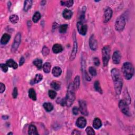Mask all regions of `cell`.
Wrapping results in <instances>:
<instances>
[{
	"label": "cell",
	"instance_id": "obj_1",
	"mask_svg": "<svg viewBox=\"0 0 135 135\" xmlns=\"http://www.w3.org/2000/svg\"><path fill=\"white\" fill-rule=\"evenodd\" d=\"M111 74L114 83L115 89L116 93L119 95L121 93L122 87V79L121 75L118 69H113L111 71Z\"/></svg>",
	"mask_w": 135,
	"mask_h": 135
},
{
	"label": "cell",
	"instance_id": "obj_2",
	"mask_svg": "<svg viewBox=\"0 0 135 135\" xmlns=\"http://www.w3.org/2000/svg\"><path fill=\"white\" fill-rule=\"evenodd\" d=\"M122 71L125 79L130 80L132 78L134 74V68L133 65L130 62L124 63L122 66Z\"/></svg>",
	"mask_w": 135,
	"mask_h": 135
},
{
	"label": "cell",
	"instance_id": "obj_3",
	"mask_svg": "<svg viewBox=\"0 0 135 135\" xmlns=\"http://www.w3.org/2000/svg\"><path fill=\"white\" fill-rule=\"evenodd\" d=\"M75 88L73 83L70 84L68 87L67 90V93L65 99H66V105L68 107H70L71 105L74 103L75 96Z\"/></svg>",
	"mask_w": 135,
	"mask_h": 135
},
{
	"label": "cell",
	"instance_id": "obj_4",
	"mask_svg": "<svg viewBox=\"0 0 135 135\" xmlns=\"http://www.w3.org/2000/svg\"><path fill=\"white\" fill-rule=\"evenodd\" d=\"M104 66H107L110 58V48L109 46H105L102 51Z\"/></svg>",
	"mask_w": 135,
	"mask_h": 135
},
{
	"label": "cell",
	"instance_id": "obj_5",
	"mask_svg": "<svg viewBox=\"0 0 135 135\" xmlns=\"http://www.w3.org/2000/svg\"><path fill=\"white\" fill-rule=\"evenodd\" d=\"M126 25L125 18L123 16H120L117 18L115 23V29L117 31H121L125 28Z\"/></svg>",
	"mask_w": 135,
	"mask_h": 135
},
{
	"label": "cell",
	"instance_id": "obj_6",
	"mask_svg": "<svg viewBox=\"0 0 135 135\" xmlns=\"http://www.w3.org/2000/svg\"><path fill=\"white\" fill-rule=\"evenodd\" d=\"M126 100H120L119 103V108L121 111L126 116H130V113L129 111V106Z\"/></svg>",
	"mask_w": 135,
	"mask_h": 135
},
{
	"label": "cell",
	"instance_id": "obj_7",
	"mask_svg": "<svg viewBox=\"0 0 135 135\" xmlns=\"http://www.w3.org/2000/svg\"><path fill=\"white\" fill-rule=\"evenodd\" d=\"M21 42V35L20 33H17L16 35L15 39H14V43H13L12 46V51H15L17 49L18 47H19V45H20Z\"/></svg>",
	"mask_w": 135,
	"mask_h": 135
},
{
	"label": "cell",
	"instance_id": "obj_8",
	"mask_svg": "<svg viewBox=\"0 0 135 135\" xmlns=\"http://www.w3.org/2000/svg\"><path fill=\"white\" fill-rule=\"evenodd\" d=\"M79 110L81 114L85 116H87L88 114V112L87 110V106L85 101L84 100H79Z\"/></svg>",
	"mask_w": 135,
	"mask_h": 135
},
{
	"label": "cell",
	"instance_id": "obj_9",
	"mask_svg": "<svg viewBox=\"0 0 135 135\" xmlns=\"http://www.w3.org/2000/svg\"><path fill=\"white\" fill-rule=\"evenodd\" d=\"M78 31L80 34L82 35H85L87 32V25L84 24L82 22H78L77 23Z\"/></svg>",
	"mask_w": 135,
	"mask_h": 135
},
{
	"label": "cell",
	"instance_id": "obj_10",
	"mask_svg": "<svg viewBox=\"0 0 135 135\" xmlns=\"http://www.w3.org/2000/svg\"><path fill=\"white\" fill-rule=\"evenodd\" d=\"M112 10L110 8L107 7V8L105 9L104 15L105 22H108L111 19L112 15Z\"/></svg>",
	"mask_w": 135,
	"mask_h": 135
},
{
	"label": "cell",
	"instance_id": "obj_11",
	"mask_svg": "<svg viewBox=\"0 0 135 135\" xmlns=\"http://www.w3.org/2000/svg\"><path fill=\"white\" fill-rule=\"evenodd\" d=\"M89 43V46L91 49L94 51L97 50V47H98V43H97V40L96 39L95 37H94V35H92L90 36Z\"/></svg>",
	"mask_w": 135,
	"mask_h": 135
},
{
	"label": "cell",
	"instance_id": "obj_12",
	"mask_svg": "<svg viewBox=\"0 0 135 135\" xmlns=\"http://www.w3.org/2000/svg\"><path fill=\"white\" fill-rule=\"evenodd\" d=\"M121 55L119 51H116L113 54L112 61L115 64H119L121 60Z\"/></svg>",
	"mask_w": 135,
	"mask_h": 135
},
{
	"label": "cell",
	"instance_id": "obj_13",
	"mask_svg": "<svg viewBox=\"0 0 135 135\" xmlns=\"http://www.w3.org/2000/svg\"><path fill=\"white\" fill-rule=\"evenodd\" d=\"M87 125V121L85 118L79 117L76 121V125L80 128H84Z\"/></svg>",
	"mask_w": 135,
	"mask_h": 135
},
{
	"label": "cell",
	"instance_id": "obj_14",
	"mask_svg": "<svg viewBox=\"0 0 135 135\" xmlns=\"http://www.w3.org/2000/svg\"><path fill=\"white\" fill-rule=\"evenodd\" d=\"M77 49H78V45H77V43L75 40L74 44V48H73V50L72 51V52L71 54V57H70V59L71 60H73L75 59V58L76 56V52H77Z\"/></svg>",
	"mask_w": 135,
	"mask_h": 135
},
{
	"label": "cell",
	"instance_id": "obj_15",
	"mask_svg": "<svg viewBox=\"0 0 135 135\" xmlns=\"http://www.w3.org/2000/svg\"><path fill=\"white\" fill-rule=\"evenodd\" d=\"M62 15L64 19L67 20H69L71 19L72 16V12L70 10L65 9L63 11Z\"/></svg>",
	"mask_w": 135,
	"mask_h": 135
},
{
	"label": "cell",
	"instance_id": "obj_16",
	"mask_svg": "<svg viewBox=\"0 0 135 135\" xmlns=\"http://www.w3.org/2000/svg\"><path fill=\"white\" fill-rule=\"evenodd\" d=\"M63 48L61 45L59 44H56L52 48V51L54 53H59L62 51Z\"/></svg>",
	"mask_w": 135,
	"mask_h": 135
},
{
	"label": "cell",
	"instance_id": "obj_17",
	"mask_svg": "<svg viewBox=\"0 0 135 135\" xmlns=\"http://www.w3.org/2000/svg\"><path fill=\"white\" fill-rule=\"evenodd\" d=\"M10 39V35L7 33H5L3 35L1 40V43L2 45H5L8 43Z\"/></svg>",
	"mask_w": 135,
	"mask_h": 135
},
{
	"label": "cell",
	"instance_id": "obj_18",
	"mask_svg": "<svg viewBox=\"0 0 135 135\" xmlns=\"http://www.w3.org/2000/svg\"><path fill=\"white\" fill-rule=\"evenodd\" d=\"M28 134L31 135H38V132L37 131V129L35 126L34 125H30L29 128L28 130Z\"/></svg>",
	"mask_w": 135,
	"mask_h": 135
},
{
	"label": "cell",
	"instance_id": "obj_19",
	"mask_svg": "<svg viewBox=\"0 0 135 135\" xmlns=\"http://www.w3.org/2000/svg\"><path fill=\"white\" fill-rule=\"evenodd\" d=\"M102 126V122L99 118H96L94 119L93 122V126L96 129H99Z\"/></svg>",
	"mask_w": 135,
	"mask_h": 135
},
{
	"label": "cell",
	"instance_id": "obj_20",
	"mask_svg": "<svg viewBox=\"0 0 135 135\" xmlns=\"http://www.w3.org/2000/svg\"><path fill=\"white\" fill-rule=\"evenodd\" d=\"M52 75L54 76L58 77V76H59L61 75L62 73V70L59 67H54L53 69H52Z\"/></svg>",
	"mask_w": 135,
	"mask_h": 135
},
{
	"label": "cell",
	"instance_id": "obj_21",
	"mask_svg": "<svg viewBox=\"0 0 135 135\" xmlns=\"http://www.w3.org/2000/svg\"><path fill=\"white\" fill-rule=\"evenodd\" d=\"M6 64L8 65V66L11 68H12L14 69H16L18 67L17 64L12 59H10L6 61Z\"/></svg>",
	"mask_w": 135,
	"mask_h": 135
},
{
	"label": "cell",
	"instance_id": "obj_22",
	"mask_svg": "<svg viewBox=\"0 0 135 135\" xmlns=\"http://www.w3.org/2000/svg\"><path fill=\"white\" fill-rule=\"evenodd\" d=\"M42 79H43V75L41 74H39L36 75L35 76V78L34 79V80H32L31 82V83L32 84V85H33L35 83H39L41 81Z\"/></svg>",
	"mask_w": 135,
	"mask_h": 135
},
{
	"label": "cell",
	"instance_id": "obj_23",
	"mask_svg": "<svg viewBox=\"0 0 135 135\" xmlns=\"http://www.w3.org/2000/svg\"><path fill=\"white\" fill-rule=\"evenodd\" d=\"M32 5V1L31 0H27L24 2V11L27 12L29 10H30Z\"/></svg>",
	"mask_w": 135,
	"mask_h": 135
},
{
	"label": "cell",
	"instance_id": "obj_24",
	"mask_svg": "<svg viewBox=\"0 0 135 135\" xmlns=\"http://www.w3.org/2000/svg\"><path fill=\"white\" fill-rule=\"evenodd\" d=\"M29 97L33 100L35 101L36 100V94L34 89L31 88L29 90Z\"/></svg>",
	"mask_w": 135,
	"mask_h": 135
},
{
	"label": "cell",
	"instance_id": "obj_25",
	"mask_svg": "<svg viewBox=\"0 0 135 135\" xmlns=\"http://www.w3.org/2000/svg\"><path fill=\"white\" fill-rule=\"evenodd\" d=\"M73 85L74 86L75 89H78L79 88L80 85V79L79 75L76 76L75 77L74 79V81L73 82Z\"/></svg>",
	"mask_w": 135,
	"mask_h": 135
},
{
	"label": "cell",
	"instance_id": "obj_26",
	"mask_svg": "<svg viewBox=\"0 0 135 135\" xmlns=\"http://www.w3.org/2000/svg\"><path fill=\"white\" fill-rule=\"evenodd\" d=\"M51 87L54 90H59L61 88L60 83L56 81H53L51 83Z\"/></svg>",
	"mask_w": 135,
	"mask_h": 135
},
{
	"label": "cell",
	"instance_id": "obj_27",
	"mask_svg": "<svg viewBox=\"0 0 135 135\" xmlns=\"http://www.w3.org/2000/svg\"><path fill=\"white\" fill-rule=\"evenodd\" d=\"M43 107L45 109V110L46 111L50 112L53 110V105H52V104H51V103H45L43 104Z\"/></svg>",
	"mask_w": 135,
	"mask_h": 135
},
{
	"label": "cell",
	"instance_id": "obj_28",
	"mask_svg": "<svg viewBox=\"0 0 135 135\" xmlns=\"http://www.w3.org/2000/svg\"><path fill=\"white\" fill-rule=\"evenodd\" d=\"M51 67V64L49 62H45L43 64V70L44 72L48 74V73L50 72Z\"/></svg>",
	"mask_w": 135,
	"mask_h": 135
},
{
	"label": "cell",
	"instance_id": "obj_29",
	"mask_svg": "<svg viewBox=\"0 0 135 135\" xmlns=\"http://www.w3.org/2000/svg\"><path fill=\"white\" fill-rule=\"evenodd\" d=\"M33 63L39 69H41L42 67V60L41 59H36L33 61Z\"/></svg>",
	"mask_w": 135,
	"mask_h": 135
},
{
	"label": "cell",
	"instance_id": "obj_30",
	"mask_svg": "<svg viewBox=\"0 0 135 135\" xmlns=\"http://www.w3.org/2000/svg\"><path fill=\"white\" fill-rule=\"evenodd\" d=\"M94 89H95V90L99 92L101 94L103 93V90H102V89L100 87V83L99 81H96L95 82H94Z\"/></svg>",
	"mask_w": 135,
	"mask_h": 135
},
{
	"label": "cell",
	"instance_id": "obj_31",
	"mask_svg": "<svg viewBox=\"0 0 135 135\" xmlns=\"http://www.w3.org/2000/svg\"><path fill=\"white\" fill-rule=\"evenodd\" d=\"M40 18H41V14H40V13L39 12H36L34 14L33 16L32 20L34 23H36L39 21Z\"/></svg>",
	"mask_w": 135,
	"mask_h": 135
},
{
	"label": "cell",
	"instance_id": "obj_32",
	"mask_svg": "<svg viewBox=\"0 0 135 135\" xmlns=\"http://www.w3.org/2000/svg\"><path fill=\"white\" fill-rule=\"evenodd\" d=\"M61 3L62 5H64L68 8L71 7L73 4H74V1L72 0H70V1H61Z\"/></svg>",
	"mask_w": 135,
	"mask_h": 135
},
{
	"label": "cell",
	"instance_id": "obj_33",
	"mask_svg": "<svg viewBox=\"0 0 135 135\" xmlns=\"http://www.w3.org/2000/svg\"><path fill=\"white\" fill-rule=\"evenodd\" d=\"M10 21L13 23H16L19 21V17L17 15L13 14L10 16Z\"/></svg>",
	"mask_w": 135,
	"mask_h": 135
},
{
	"label": "cell",
	"instance_id": "obj_34",
	"mask_svg": "<svg viewBox=\"0 0 135 135\" xmlns=\"http://www.w3.org/2000/svg\"><path fill=\"white\" fill-rule=\"evenodd\" d=\"M68 28V25L67 24H63L60 25L59 28V31L61 33H64L67 31V29Z\"/></svg>",
	"mask_w": 135,
	"mask_h": 135
},
{
	"label": "cell",
	"instance_id": "obj_35",
	"mask_svg": "<svg viewBox=\"0 0 135 135\" xmlns=\"http://www.w3.org/2000/svg\"><path fill=\"white\" fill-rule=\"evenodd\" d=\"M48 94H49V97L52 99H54L57 96L56 92L55 91L52 90H50L49 91Z\"/></svg>",
	"mask_w": 135,
	"mask_h": 135
},
{
	"label": "cell",
	"instance_id": "obj_36",
	"mask_svg": "<svg viewBox=\"0 0 135 135\" xmlns=\"http://www.w3.org/2000/svg\"><path fill=\"white\" fill-rule=\"evenodd\" d=\"M86 131L87 134L89 135H92L95 134L94 131L91 127H89V126L86 129Z\"/></svg>",
	"mask_w": 135,
	"mask_h": 135
},
{
	"label": "cell",
	"instance_id": "obj_37",
	"mask_svg": "<svg viewBox=\"0 0 135 135\" xmlns=\"http://www.w3.org/2000/svg\"><path fill=\"white\" fill-rule=\"evenodd\" d=\"M89 71L90 72V74L91 75L94 76H96L97 74V71H96V69L94 68V67H90L89 69Z\"/></svg>",
	"mask_w": 135,
	"mask_h": 135
},
{
	"label": "cell",
	"instance_id": "obj_38",
	"mask_svg": "<svg viewBox=\"0 0 135 135\" xmlns=\"http://www.w3.org/2000/svg\"><path fill=\"white\" fill-rule=\"evenodd\" d=\"M42 53L43 54L44 56H48L49 53V49H48V48H47L46 46H45L42 49Z\"/></svg>",
	"mask_w": 135,
	"mask_h": 135
},
{
	"label": "cell",
	"instance_id": "obj_39",
	"mask_svg": "<svg viewBox=\"0 0 135 135\" xmlns=\"http://www.w3.org/2000/svg\"><path fill=\"white\" fill-rule=\"evenodd\" d=\"M0 67H1V69H2V70L3 72H6L7 71H8V66L6 64H5L1 63V65H0Z\"/></svg>",
	"mask_w": 135,
	"mask_h": 135
},
{
	"label": "cell",
	"instance_id": "obj_40",
	"mask_svg": "<svg viewBox=\"0 0 135 135\" xmlns=\"http://www.w3.org/2000/svg\"><path fill=\"white\" fill-rule=\"evenodd\" d=\"M18 95V90L17 88H14V89L13 91L12 96L14 98H16Z\"/></svg>",
	"mask_w": 135,
	"mask_h": 135
},
{
	"label": "cell",
	"instance_id": "obj_41",
	"mask_svg": "<svg viewBox=\"0 0 135 135\" xmlns=\"http://www.w3.org/2000/svg\"><path fill=\"white\" fill-rule=\"evenodd\" d=\"M93 63L94 64V65H96V66H99V65H100V61L99 60V59H98V58H93Z\"/></svg>",
	"mask_w": 135,
	"mask_h": 135
},
{
	"label": "cell",
	"instance_id": "obj_42",
	"mask_svg": "<svg viewBox=\"0 0 135 135\" xmlns=\"http://www.w3.org/2000/svg\"><path fill=\"white\" fill-rule=\"evenodd\" d=\"M0 87H1V89H0V92L2 93L3 92H4L5 90V86L3 83H0Z\"/></svg>",
	"mask_w": 135,
	"mask_h": 135
},
{
	"label": "cell",
	"instance_id": "obj_43",
	"mask_svg": "<svg viewBox=\"0 0 135 135\" xmlns=\"http://www.w3.org/2000/svg\"><path fill=\"white\" fill-rule=\"evenodd\" d=\"M79 109H78V107H74L72 109L73 114H74L75 115H77L79 113Z\"/></svg>",
	"mask_w": 135,
	"mask_h": 135
},
{
	"label": "cell",
	"instance_id": "obj_44",
	"mask_svg": "<svg viewBox=\"0 0 135 135\" xmlns=\"http://www.w3.org/2000/svg\"><path fill=\"white\" fill-rule=\"evenodd\" d=\"M24 62H25L24 58L23 57H22L21 58L20 60V61H19V65H20V66H21V65H22L23 64V63H24Z\"/></svg>",
	"mask_w": 135,
	"mask_h": 135
},
{
	"label": "cell",
	"instance_id": "obj_45",
	"mask_svg": "<svg viewBox=\"0 0 135 135\" xmlns=\"http://www.w3.org/2000/svg\"><path fill=\"white\" fill-rule=\"evenodd\" d=\"M85 72V78H86V80H87V81H90L91 78L89 76V75H88V73L87 72Z\"/></svg>",
	"mask_w": 135,
	"mask_h": 135
},
{
	"label": "cell",
	"instance_id": "obj_46",
	"mask_svg": "<svg viewBox=\"0 0 135 135\" xmlns=\"http://www.w3.org/2000/svg\"><path fill=\"white\" fill-rule=\"evenodd\" d=\"M72 135H80L81 134V133L79 132V130H75L72 132Z\"/></svg>",
	"mask_w": 135,
	"mask_h": 135
},
{
	"label": "cell",
	"instance_id": "obj_47",
	"mask_svg": "<svg viewBox=\"0 0 135 135\" xmlns=\"http://www.w3.org/2000/svg\"><path fill=\"white\" fill-rule=\"evenodd\" d=\"M8 135H13V133H8Z\"/></svg>",
	"mask_w": 135,
	"mask_h": 135
}]
</instances>
